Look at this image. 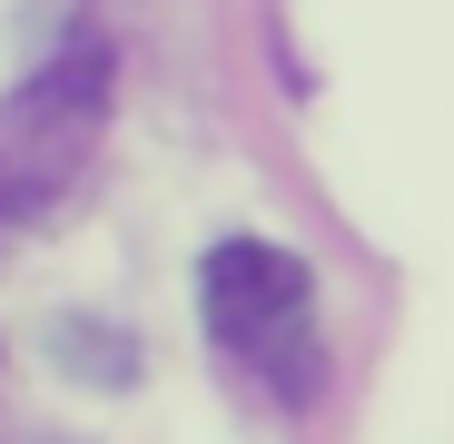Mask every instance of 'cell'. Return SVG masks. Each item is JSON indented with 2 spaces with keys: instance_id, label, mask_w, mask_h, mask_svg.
<instances>
[{
  "instance_id": "6da1fadb",
  "label": "cell",
  "mask_w": 454,
  "mask_h": 444,
  "mask_svg": "<svg viewBox=\"0 0 454 444\" xmlns=\"http://www.w3.org/2000/svg\"><path fill=\"white\" fill-rule=\"evenodd\" d=\"M109 138V50L69 40L50 69L0 99V228H40V217L90 178Z\"/></svg>"
},
{
  "instance_id": "7a4b0ae2",
  "label": "cell",
  "mask_w": 454,
  "mask_h": 444,
  "mask_svg": "<svg viewBox=\"0 0 454 444\" xmlns=\"http://www.w3.org/2000/svg\"><path fill=\"white\" fill-rule=\"evenodd\" d=\"M198 307H207V336L267 376L286 405H307L326 386V346H317V286L286 247L267 238H217L207 267H198Z\"/></svg>"
}]
</instances>
